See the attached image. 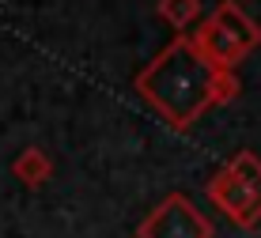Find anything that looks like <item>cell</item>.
<instances>
[{
	"mask_svg": "<svg viewBox=\"0 0 261 238\" xmlns=\"http://www.w3.org/2000/svg\"><path fill=\"white\" fill-rule=\"evenodd\" d=\"M137 91L170 129L186 133L208 106L239 98L242 84L235 68H216L190 34H178L137 72Z\"/></svg>",
	"mask_w": 261,
	"mask_h": 238,
	"instance_id": "1",
	"label": "cell"
},
{
	"mask_svg": "<svg viewBox=\"0 0 261 238\" xmlns=\"http://www.w3.org/2000/svg\"><path fill=\"white\" fill-rule=\"evenodd\" d=\"M216 227L186 193H167L140 219L137 238H212Z\"/></svg>",
	"mask_w": 261,
	"mask_h": 238,
	"instance_id": "2",
	"label": "cell"
},
{
	"mask_svg": "<svg viewBox=\"0 0 261 238\" xmlns=\"http://www.w3.org/2000/svg\"><path fill=\"white\" fill-rule=\"evenodd\" d=\"M208 200H212V204L220 208V212L227 216L235 227H242V231H250V227L261 223V200H257L254 189H250L246 181L235 174L231 163L212 174V181H208Z\"/></svg>",
	"mask_w": 261,
	"mask_h": 238,
	"instance_id": "3",
	"label": "cell"
},
{
	"mask_svg": "<svg viewBox=\"0 0 261 238\" xmlns=\"http://www.w3.org/2000/svg\"><path fill=\"white\" fill-rule=\"evenodd\" d=\"M12 174L23 181L27 189H38V186H46V181L53 178V159L42 148H23L19 155H15V163H12Z\"/></svg>",
	"mask_w": 261,
	"mask_h": 238,
	"instance_id": "4",
	"label": "cell"
},
{
	"mask_svg": "<svg viewBox=\"0 0 261 238\" xmlns=\"http://www.w3.org/2000/svg\"><path fill=\"white\" fill-rule=\"evenodd\" d=\"M155 15L182 34L186 27L201 23V0H155Z\"/></svg>",
	"mask_w": 261,
	"mask_h": 238,
	"instance_id": "5",
	"label": "cell"
},
{
	"mask_svg": "<svg viewBox=\"0 0 261 238\" xmlns=\"http://www.w3.org/2000/svg\"><path fill=\"white\" fill-rule=\"evenodd\" d=\"M231 167H235V174L254 189L257 200H261V159H257V155L254 151H239L235 159H231Z\"/></svg>",
	"mask_w": 261,
	"mask_h": 238,
	"instance_id": "6",
	"label": "cell"
}]
</instances>
